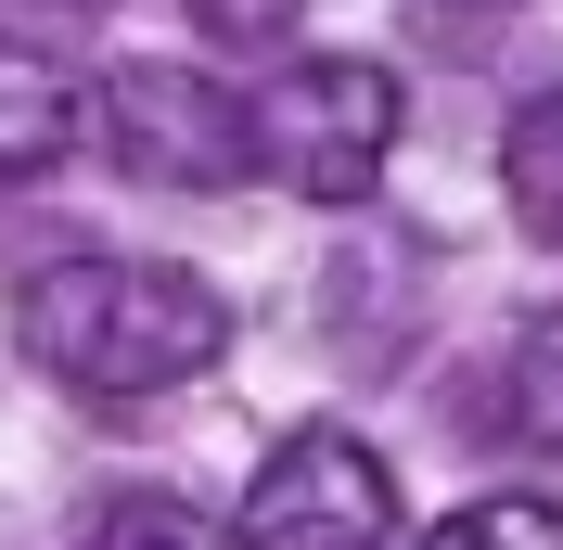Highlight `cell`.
<instances>
[{"label": "cell", "instance_id": "6da1fadb", "mask_svg": "<svg viewBox=\"0 0 563 550\" xmlns=\"http://www.w3.org/2000/svg\"><path fill=\"white\" fill-rule=\"evenodd\" d=\"M13 345L77 397H167L231 359V295L179 256H52L13 282Z\"/></svg>", "mask_w": 563, "mask_h": 550}, {"label": "cell", "instance_id": "7a4b0ae2", "mask_svg": "<svg viewBox=\"0 0 563 550\" xmlns=\"http://www.w3.org/2000/svg\"><path fill=\"white\" fill-rule=\"evenodd\" d=\"M397 116H410V90L385 65H358V52L282 65L256 90V167L282 193H308V206H358L385 179V154H397Z\"/></svg>", "mask_w": 563, "mask_h": 550}, {"label": "cell", "instance_id": "3957f363", "mask_svg": "<svg viewBox=\"0 0 563 550\" xmlns=\"http://www.w3.org/2000/svg\"><path fill=\"white\" fill-rule=\"evenodd\" d=\"M90 141L154 193H231L256 167V103H231L192 65H115L90 90Z\"/></svg>", "mask_w": 563, "mask_h": 550}, {"label": "cell", "instance_id": "277c9868", "mask_svg": "<svg viewBox=\"0 0 563 550\" xmlns=\"http://www.w3.org/2000/svg\"><path fill=\"white\" fill-rule=\"evenodd\" d=\"M397 538V474L346 422H308L256 461L244 513H231V550H385Z\"/></svg>", "mask_w": 563, "mask_h": 550}, {"label": "cell", "instance_id": "5b68a950", "mask_svg": "<svg viewBox=\"0 0 563 550\" xmlns=\"http://www.w3.org/2000/svg\"><path fill=\"white\" fill-rule=\"evenodd\" d=\"M77 129H90V90H77L52 52H26V38H0V179L26 167H65Z\"/></svg>", "mask_w": 563, "mask_h": 550}, {"label": "cell", "instance_id": "8992f818", "mask_svg": "<svg viewBox=\"0 0 563 550\" xmlns=\"http://www.w3.org/2000/svg\"><path fill=\"white\" fill-rule=\"evenodd\" d=\"M499 179H512V218L563 243V90H538V103L499 129Z\"/></svg>", "mask_w": 563, "mask_h": 550}, {"label": "cell", "instance_id": "52a82bcc", "mask_svg": "<svg viewBox=\"0 0 563 550\" xmlns=\"http://www.w3.org/2000/svg\"><path fill=\"white\" fill-rule=\"evenodd\" d=\"M499 422L526 448H563V320H526L499 359Z\"/></svg>", "mask_w": 563, "mask_h": 550}, {"label": "cell", "instance_id": "ba28073f", "mask_svg": "<svg viewBox=\"0 0 563 550\" xmlns=\"http://www.w3.org/2000/svg\"><path fill=\"white\" fill-rule=\"evenodd\" d=\"M422 550H563V499H474V513H449Z\"/></svg>", "mask_w": 563, "mask_h": 550}, {"label": "cell", "instance_id": "9c48e42d", "mask_svg": "<svg viewBox=\"0 0 563 550\" xmlns=\"http://www.w3.org/2000/svg\"><path fill=\"white\" fill-rule=\"evenodd\" d=\"M77 550H231V538H218V525L192 513V499H115V513L90 525Z\"/></svg>", "mask_w": 563, "mask_h": 550}, {"label": "cell", "instance_id": "30bf717a", "mask_svg": "<svg viewBox=\"0 0 563 550\" xmlns=\"http://www.w3.org/2000/svg\"><path fill=\"white\" fill-rule=\"evenodd\" d=\"M295 13H308V0H192V26L231 38V52H256V38H295Z\"/></svg>", "mask_w": 563, "mask_h": 550}]
</instances>
